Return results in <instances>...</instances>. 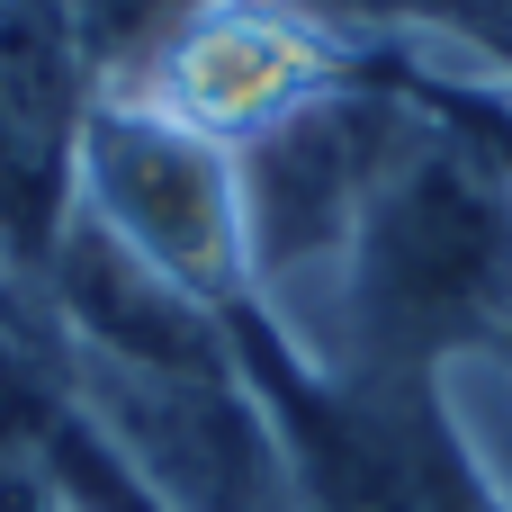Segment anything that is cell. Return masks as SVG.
<instances>
[{
  "label": "cell",
  "mask_w": 512,
  "mask_h": 512,
  "mask_svg": "<svg viewBox=\"0 0 512 512\" xmlns=\"http://www.w3.org/2000/svg\"><path fill=\"white\" fill-rule=\"evenodd\" d=\"M360 81H369V54L324 0H198L108 90H135L162 117L243 153L252 135H270L297 108H315L333 90H360Z\"/></svg>",
  "instance_id": "3957f363"
},
{
  "label": "cell",
  "mask_w": 512,
  "mask_h": 512,
  "mask_svg": "<svg viewBox=\"0 0 512 512\" xmlns=\"http://www.w3.org/2000/svg\"><path fill=\"white\" fill-rule=\"evenodd\" d=\"M189 9H198V0H72V27H81V54H90L99 90L126 81V72H135Z\"/></svg>",
  "instance_id": "8992f818"
},
{
  "label": "cell",
  "mask_w": 512,
  "mask_h": 512,
  "mask_svg": "<svg viewBox=\"0 0 512 512\" xmlns=\"http://www.w3.org/2000/svg\"><path fill=\"white\" fill-rule=\"evenodd\" d=\"M63 216H72V153L36 144V135L0 108V261L36 279V261L54 252Z\"/></svg>",
  "instance_id": "5b68a950"
},
{
  "label": "cell",
  "mask_w": 512,
  "mask_h": 512,
  "mask_svg": "<svg viewBox=\"0 0 512 512\" xmlns=\"http://www.w3.org/2000/svg\"><path fill=\"white\" fill-rule=\"evenodd\" d=\"M405 117H414L405 99H387V90L360 81V90H333V99L297 108L288 126H270V135H252L234 153V171H243L252 306L270 288H288V279H315V270L342 279L351 234L369 216V189H378Z\"/></svg>",
  "instance_id": "277c9868"
},
{
  "label": "cell",
  "mask_w": 512,
  "mask_h": 512,
  "mask_svg": "<svg viewBox=\"0 0 512 512\" xmlns=\"http://www.w3.org/2000/svg\"><path fill=\"white\" fill-rule=\"evenodd\" d=\"M72 207L126 243L153 279L180 297L234 315L252 306V252H243V171L234 144L162 117L135 90H99L72 126Z\"/></svg>",
  "instance_id": "7a4b0ae2"
},
{
  "label": "cell",
  "mask_w": 512,
  "mask_h": 512,
  "mask_svg": "<svg viewBox=\"0 0 512 512\" xmlns=\"http://www.w3.org/2000/svg\"><path fill=\"white\" fill-rule=\"evenodd\" d=\"M360 387H432L441 360L512 333V153L477 126L405 117L342 261Z\"/></svg>",
  "instance_id": "6da1fadb"
},
{
  "label": "cell",
  "mask_w": 512,
  "mask_h": 512,
  "mask_svg": "<svg viewBox=\"0 0 512 512\" xmlns=\"http://www.w3.org/2000/svg\"><path fill=\"white\" fill-rule=\"evenodd\" d=\"M432 512H504V495L477 477V459L459 450V432H441L432 450Z\"/></svg>",
  "instance_id": "52a82bcc"
},
{
  "label": "cell",
  "mask_w": 512,
  "mask_h": 512,
  "mask_svg": "<svg viewBox=\"0 0 512 512\" xmlns=\"http://www.w3.org/2000/svg\"><path fill=\"white\" fill-rule=\"evenodd\" d=\"M0 512H72L45 477H27V468H0Z\"/></svg>",
  "instance_id": "ba28073f"
}]
</instances>
